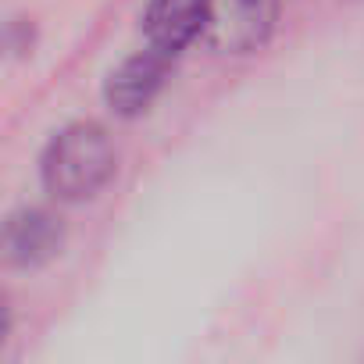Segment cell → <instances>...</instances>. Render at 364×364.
Segmentation results:
<instances>
[{
  "label": "cell",
  "mask_w": 364,
  "mask_h": 364,
  "mask_svg": "<svg viewBox=\"0 0 364 364\" xmlns=\"http://www.w3.org/2000/svg\"><path fill=\"white\" fill-rule=\"evenodd\" d=\"M114 171V146L107 132L93 122L65 129L43 157V182L61 200L93 197Z\"/></svg>",
  "instance_id": "cell-1"
},
{
  "label": "cell",
  "mask_w": 364,
  "mask_h": 364,
  "mask_svg": "<svg viewBox=\"0 0 364 364\" xmlns=\"http://www.w3.org/2000/svg\"><path fill=\"white\" fill-rule=\"evenodd\" d=\"M275 0H211L208 15V43L225 54H247L261 47L275 26Z\"/></svg>",
  "instance_id": "cell-2"
},
{
  "label": "cell",
  "mask_w": 364,
  "mask_h": 364,
  "mask_svg": "<svg viewBox=\"0 0 364 364\" xmlns=\"http://www.w3.org/2000/svg\"><path fill=\"white\" fill-rule=\"evenodd\" d=\"M168 61H171V54L161 50V47H154V43L146 50H139L136 58H129L111 75V82H107V104H111V111H118L122 118L139 114L157 97V90L164 86Z\"/></svg>",
  "instance_id": "cell-3"
},
{
  "label": "cell",
  "mask_w": 364,
  "mask_h": 364,
  "mask_svg": "<svg viewBox=\"0 0 364 364\" xmlns=\"http://www.w3.org/2000/svg\"><path fill=\"white\" fill-rule=\"evenodd\" d=\"M208 15H211V0H150L143 29L154 47L175 54L197 36H204Z\"/></svg>",
  "instance_id": "cell-4"
},
{
  "label": "cell",
  "mask_w": 364,
  "mask_h": 364,
  "mask_svg": "<svg viewBox=\"0 0 364 364\" xmlns=\"http://www.w3.org/2000/svg\"><path fill=\"white\" fill-rule=\"evenodd\" d=\"M65 232H61V222L47 211H18L11 222H8V232H4V243H8V257L15 264H43L47 257L58 254Z\"/></svg>",
  "instance_id": "cell-5"
}]
</instances>
